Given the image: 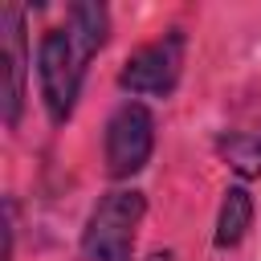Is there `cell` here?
Here are the masks:
<instances>
[{"mask_svg":"<svg viewBox=\"0 0 261 261\" xmlns=\"http://www.w3.org/2000/svg\"><path fill=\"white\" fill-rule=\"evenodd\" d=\"M16 249V196L4 200V261H12Z\"/></svg>","mask_w":261,"mask_h":261,"instance_id":"cell-9","label":"cell"},{"mask_svg":"<svg viewBox=\"0 0 261 261\" xmlns=\"http://www.w3.org/2000/svg\"><path fill=\"white\" fill-rule=\"evenodd\" d=\"M90 57L73 45L65 24H49L37 41V94L45 106V118L53 126H65L77 110V94L86 82Z\"/></svg>","mask_w":261,"mask_h":261,"instance_id":"cell-2","label":"cell"},{"mask_svg":"<svg viewBox=\"0 0 261 261\" xmlns=\"http://www.w3.org/2000/svg\"><path fill=\"white\" fill-rule=\"evenodd\" d=\"M29 12L20 4H4L0 8V65H4V90H0V110H4V126L16 130L20 114H24V98H29V29H24Z\"/></svg>","mask_w":261,"mask_h":261,"instance_id":"cell-5","label":"cell"},{"mask_svg":"<svg viewBox=\"0 0 261 261\" xmlns=\"http://www.w3.org/2000/svg\"><path fill=\"white\" fill-rule=\"evenodd\" d=\"M216 155L224 159V167L241 184L261 175V135H253V130H224V135H216Z\"/></svg>","mask_w":261,"mask_h":261,"instance_id":"cell-8","label":"cell"},{"mask_svg":"<svg viewBox=\"0 0 261 261\" xmlns=\"http://www.w3.org/2000/svg\"><path fill=\"white\" fill-rule=\"evenodd\" d=\"M65 29H69L73 45L94 61L110 41V8L102 0H77L65 8Z\"/></svg>","mask_w":261,"mask_h":261,"instance_id":"cell-7","label":"cell"},{"mask_svg":"<svg viewBox=\"0 0 261 261\" xmlns=\"http://www.w3.org/2000/svg\"><path fill=\"white\" fill-rule=\"evenodd\" d=\"M184 57H188V33L179 24H171L159 37L130 49L126 61L118 65L114 82L130 98H171L184 77Z\"/></svg>","mask_w":261,"mask_h":261,"instance_id":"cell-3","label":"cell"},{"mask_svg":"<svg viewBox=\"0 0 261 261\" xmlns=\"http://www.w3.org/2000/svg\"><path fill=\"white\" fill-rule=\"evenodd\" d=\"M253 216H257V204L249 196L245 184H228L224 196H220V208H216V224H212V249L216 253H228L237 249L249 228H253Z\"/></svg>","mask_w":261,"mask_h":261,"instance_id":"cell-6","label":"cell"},{"mask_svg":"<svg viewBox=\"0 0 261 261\" xmlns=\"http://www.w3.org/2000/svg\"><path fill=\"white\" fill-rule=\"evenodd\" d=\"M143 261H175V253H171V249H151Z\"/></svg>","mask_w":261,"mask_h":261,"instance_id":"cell-10","label":"cell"},{"mask_svg":"<svg viewBox=\"0 0 261 261\" xmlns=\"http://www.w3.org/2000/svg\"><path fill=\"white\" fill-rule=\"evenodd\" d=\"M147 216V196L139 188H110L94 200L77 249L86 261H135V237Z\"/></svg>","mask_w":261,"mask_h":261,"instance_id":"cell-1","label":"cell"},{"mask_svg":"<svg viewBox=\"0 0 261 261\" xmlns=\"http://www.w3.org/2000/svg\"><path fill=\"white\" fill-rule=\"evenodd\" d=\"M155 110L139 98H122L102 130V159H106V175L110 179H130L139 175L151 155H155Z\"/></svg>","mask_w":261,"mask_h":261,"instance_id":"cell-4","label":"cell"}]
</instances>
